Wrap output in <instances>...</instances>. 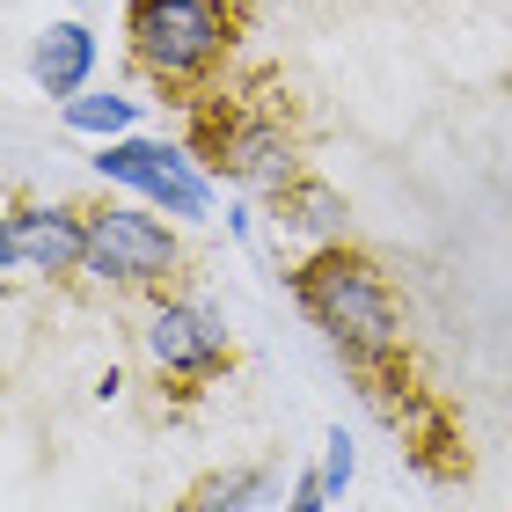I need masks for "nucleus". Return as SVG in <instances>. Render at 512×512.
<instances>
[{
  "mask_svg": "<svg viewBox=\"0 0 512 512\" xmlns=\"http://www.w3.org/2000/svg\"><path fill=\"white\" fill-rule=\"evenodd\" d=\"M271 220H278V235H293L300 249H337V242H352V198H344L337 183H322V176L286 183V191L271 198Z\"/></svg>",
  "mask_w": 512,
  "mask_h": 512,
  "instance_id": "obj_9",
  "label": "nucleus"
},
{
  "mask_svg": "<svg viewBox=\"0 0 512 512\" xmlns=\"http://www.w3.org/2000/svg\"><path fill=\"white\" fill-rule=\"evenodd\" d=\"M315 476H322V491H330V498L352 491V476H359V439L344 432V425L322 432V461H315Z\"/></svg>",
  "mask_w": 512,
  "mask_h": 512,
  "instance_id": "obj_12",
  "label": "nucleus"
},
{
  "mask_svg": "<svg viewBox=\"0 0 512 512\" xmlns=\"http://www.w3.org/2000/svg\"><path fill=\"white\" fill-rule=\"evenodd\" d=\"M125 37L139 74L161 88H198L235 44V8L227 0H132Z\"/></svg>",
  "mask_w": 512,
  "mask_h": 512,
  "instance_id": "obj_3",
  "label": "nucleus"
},
{
  "mask_svg": "<svg viewBox=\"0 0 512 512\" xmlns=\"http://www.w3.org/2000/svg\"><path fill=\"white\" fill-rule=\"evenodd\" d=\"M286 286L300 300V315L322 330V344H330L359 381L395 374V359H403V300H395L388 271L366 249H352V242L308 249L286 271Z\"/></svg>",
  "mask_w": 512,
  "mask_h": 512,
  "instance_id": "obj_1",
  "label": "nucleus"
},
{
  "mask_svg": "<svg viewBox=\"0 0 512 512\" xmlns=\"http://www.w3.org/2000/svg\"><path fill=\"white\" fill-rule=\"evenodd\" d=\"M59 125L74 132V139H125V132H147V103L125 96V88H88V96L74 103H59Z\"/></svg>",
  "mask_w": 512,
  "mask_h": 512,
  "instance_id": "obj_10",
  "label": "nucleus"
},
{
  "mask_svg": "<svg viewBox=\"0 0 512 512\" xmlns=\"http://www.w3.org/2000/svg\"><path fill=\"white\" fill-rule=\"evenodd\" d=\"M183 271V235L169 213L139 198H110L88 205V264L81 278L103 293H169Z\"/></svg>",
  "mask_w": 512,
  "mask_h": 512,
  "instance_id": "obj_4",
  "label": "nucleus"
},
{
  "mask_svg": "<svg viewBox=\"0 0 512 512\" xmlns=\"http://www.w3.org/2000/svg\"><path fill=\"white\" fill-rule=\"evenodd\" d=\"M278 491V469L271 461H235V469H213L198 483L191 498H183V512H256V505H271Z\"/></svg>",
  "mask_w": 512,
  "mask_h": 512,
  "instance_id": "obj_11",
  "label": "nucleus"
},
{
  "mask_svg": "<svg viewBox=\"0 0 512 512\" xmlns=\"http://www.w3.org/2000/svg\"><path fill=\"white\" fill-rule=\"evenodd\" d=\"M0 264L15 278H81L88 264V205H66V198H37V205H15L0 220Z\"/></svg>",
  "mask_w": 512,
  "mask_h": 512,
  "instance_id": "obj_7",
  "label": "nucleus"
},
{
  "mask_svg": "<svg viewBox=\"0 0 512 512\" xmlns=\"http://www.w3.org/2000/svg\"><path fill=\"white\" fill-rule=\"evenodd\" d=\"M198 154L213 161L220 183H235L242 198H264V205L286 191V183L308 176V169H300V139H293V125L278 118V110H249V103L213 110V118L198 125Z\"/></svg>",
  "mask_w": 512,
  "mask_h": 512,
  "instance_id": "obj_5",
  "label": "nucleus"
},
{
  "mask_svg": "<svg viewBox=\"0 0 512 512\" xmlns=\"http://www.w3.org/2000/svg\"><path fill=\"white\" fill-rule=\"evenodd\" d=\"M88 169H96L118 198H139V205H154V213H169L176 227L213 220V205H220L213 161H205L191 139H169V132H125V139H103V147L88 154Z\"/></svg>",
  "mask_w": 512,
  "mask_h": 512,
  "instance_id": "obj_2",
  "label": "nucleus"
},
{
  "mask_svg": "<svg viewBox=\"0 0 512 512\" xmlns=\"http://www.w3.org/2000/svg\"><path fill=\"white\" fill-rule=\"evenodd\" d=\"M96 66H103V37L88 30L81 15H52V22L30 37V81H37L52 103L88 96V88H96Z\"/></svg>",
  "mask_w": 512,
  "mask_h": 512,
  "instance_id": "obj_8",
  "label": "nucleus"
},
{
  "mask_svg": "<svg viewBox=\"0 0 512 512\" xmlns=\"http://www.w3.org/2000/svg\"><path fill=\"white\" fill-rule=\"evenodd\" d=\"M139 352L169 388H213L235 366V337H227L220 308H205L198 293H154L147 322H139Z\"/></svg>",
  "mask_w": 512,
  "mask_h": 512,
  "instance_id": "obj_6",
  "label": "nucleus"
},
{
  "mask_svg": "<svg viewBox=\"0 0 512 512\" xmlns=\"http://www.w3.org/2000/svg\"><path fill=\"white\" fill-rule=\"evenodd\" d=\"M337 498L330 491H322V476L308 469V476H293V491H286V505H278V512H330Z\"/></svg>",
  "mask_w": 512,
  "mask_h": 512,
  "instance_id": "obj_13",
  "label": "nucleus"
},
{
  "mask_svg": "<svg viewBox=\"0 0 512 512\" xmlns=\"http://www.w3.org/2000/svg\"><path fill=\"white\" fill-rule=\"evenodd\" d=\"M227 235H235V242H256V205H249V198L227 205Z\"/></svg>",
  "mask_w": 512,
  "mask_h": 512,
  "instance_id": "obj_14",
  "label": "nucleus"
}]
</instances>
